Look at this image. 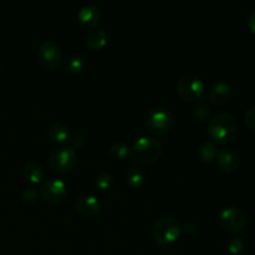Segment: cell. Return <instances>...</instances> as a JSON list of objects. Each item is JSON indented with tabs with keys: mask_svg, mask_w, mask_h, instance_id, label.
Masks as SVG:
<instances>
[{
	"mask_svg": "<svg viewBox=\"0 0 255 255\" xmlns=\"http://www.w3.org/2000/svg\"><path fill=\"white\" fill-rule=\"evenodd\" d=\"M238 133V124L229 112H218L208 124V134L217 143H229Z\"/></svg>",
	"mask_w": 255,
	"mask_h": 255,
	"instance_id": "obj_1",
	"label": "cell"
},
{
	"mask_svg": "<svg viewBox=\"0 0 255 255\" xmlns=\"http://www.w3.org/2000/svg\"><path fill=\"white\" fill-rule=\"evenodd\" d=\"M161 142L149 136H142L133 142L129 148V156L139 164H153L159 161L162 156Z\"/></svg>",
	"mask_w": 255,
	"mask_h": 255,
	"instance_id": "obj_2",
	"label": "cell"
},
{
	"mask_svg": "<svg viewBox=\"0 0 255 255\" xmlns=\"http://www.w3.org/2000/svg\"><path fill=\"white\" fill-rule=\"evenodd\" d=\"M181 232V223L178 219L169 216L157 219L151 229L153 241L162 247L173 244L178 239Z\"/></svg>",
	"mask_w": 255,
	"mask_h": 255,
	"instance_id": "obj_3",
	"label": "cell"
},
{
	"mask_svg": "<svg viewBox=\"0 0 255 255\" xmlns=\"http://www.w3.org/2000/svg\"><path fill=\"white\" fill-rule=\"evenodd\" d=\"M173 126V115L164 107H154L146 116V127L151 133L162 136Z\"/></svg>",
	"mask_w": 255,
	"mask_h": 255,
	"instance_id": "obj_4",
	"label": "cell"
},
{
	"mask_svg": "<svg viewBox=\"0 0 255 255\" xmlns=\"http://www.w3.org/2000/svg\"><path fill=\"white\" fill-rule=\"evenodd\" d=\"M176 89L179 96L186 101H198L204 94L206 85L197 75L187 74L177 81Z\"/></svg>",
	"mask_w": 255,
	"mask_h": 255,
	"instance_id": "obj_5",
	"label": "cell"
},
{
	"mask_svg": "<svg viewBox=\"0 0 255 255\" xmlns=\"http://www.w3.org/2000/svg\"><path fill=\"white\" fill-rule=\"evenodd\" d=\"M77 164V153L71 147H57L50 154V166L60 173L72 171Z\"/></svg>",
	"mask_w": 255,
	"mask_h": 255,
	"instance_id": "obj_6",
	"label": "cell"
},
{
	"mask_svg": "<svg viewBox=\"0 0 255 255\" xmlns=\"http://www.w3.org/2000/svg\"><path fill=\"white\" fill-rule=\"evenodd\" d=\"M39 193L49 203L60 204L64 203L65 199L67 198L69 189H67V184L62 179L51 177L42 182Z\"/></svg>",
	"mask_w": 255,
	"mask_h": 255,
	"instance_id": "obj_7",
	"label": "cell"
},
{
	"mask_svg": "<svg viewBox=\"0 0 255 255\" xmlns=\"http://www.w3.org/2000/svg\"><path fill=\"white\" fill-rule=\"evenodd\" d=\"M61 49L54 40H44L37 47V60L46 70H55L61 61Z\"/></svg>",
	"mask_w": 255,
	"mask_h": 255,
	"instance_id": "obj_8",
	"label": "cell"
},
{
	"mask_svg": "<svg viewBox=\"0 0 255 255\" xmlns=\"http://www.w3.org/2000/svg\"><path fill=\"white\" fill-rule=\"evenodd\" d=\"M222 227L229 233H238L246 227L247 217L242 209L237 207H226L219 214Z\"/></svg>",
	"mask_w": 255,
	"mask_h": 255,
	"instance_id": "obj_9",
	"label": "cell"
},
{
	"mask_svg": "<svg viewBox=\"0 0 255 255\" xmlns=\"http://www.w3.org/2000/svg\"><path fill=\"white\" fill-rule=\"evenodd\" d=\"M75 209L85 217H96L101 212V203L92 194H82L75 199Z\"/></svg>",
	"mask_w": 255,
	"mask_h": 255,
	"instance_id": "obj_10",
	"label": "cell"
},
{
	"mask_svg": "<svg viewBox=\"0 0 255 255\" xmlns=\"http://www.w3.org/2000/svg\"><path fill=\"white\" fill-rule=\"evenodd\" d=\"M208 100L214 105H224L233 96V89L224 81H218L208 90Z\"/></svg>",
	"mask_w": 255,
	"mask_h": 255,
	"instance_id": "obj_11",
	"label": "cell"
},
{
	"mask_svg": "<svg viewBox=\"0 0 255 255\" xmlns=\"http://www.w3.org/2000/svg\"><path fill=\"white\" fill-rule=\"evenodd\" d=\"M217 163L224 172H234L241 164L238 153L232 148H222L217 153Z\"/></svg>",
	"mask_w": 255,
	"mask_h": 255,
	"instance_id": "obj_12",
	"label": "cell"
},
{
	"mask_svg": "<svg viewBox=\"0 0 255 255\" xmlns=\"http://www.w3.org/2000/svg\"><path fill=\"white\" fill-rule=\"evenodd\" d=\"M77 19L84 26L94 27L99 24L100 19H101V11H100L99 6L94 4L84 5L80 7L79 12H77Z\"/></svg>",
	"mask_w": 255,
	"mask_h": 255,
	"instance_id": "obj_13",
	"label": "cell"
},
{
	"mask_svg": "<svg viewBox=\"0 0 255 255\" xmlns=\"http://www.w3.org/2000/svg\"><path fill=\"white\" fill-rule=\"evenodd\" d=\"M85 44L91 50H100L107 44V34L104 29L94 27L85 36Z\"/></svg>",
	"mask_w": 255,
	"mask_h": 255,
	"instance_id": "obj_14",
	"label": "cell"
},
{
	"mask_svg": "<svg viewBox=\"0 0 255 255\" xmlns=\"http://www.w3.org/2000/svg\"><path fill=\"white\" fill-rule=\"evenodd\" d=\"M44 167L37 162H27L24 167H22V176L27 182L32 184H36L41 182L44 178Z\"/></svg>",
	"mask_w": 255,
	"mask_h": 255,
	"instance_id": "obj_15",
	"label": "cell"
},
{
	"mask_svg": "<svg viewBox=\"0 0 255 255\" xmlns=\"http://www.w3.org/2000/svg\"><path fill=\"white\" fill-rule=\"evenodd\" d=\"M69 128L61 122H54L47 127V137L55 143H62L69 138Z\"/></svg>",
	"mask_w": 255,
	"mask_h": 255,
	"instance_id": "obj_16",
	"label": "cell"
},
{
	"mask_svg": "<svg viewBox=\"0 0 255 255\" xmlns=\"http://www.w3.org/2000/svg\"><path fill=\"white\" fill-rule=\"evenodd\" d=\"M126 181L132 188H139L146 181V174L139 167L129 166L126 169Z\"/></svg>",
	"mask_w": 255,
	"mask_h": 255,
	"instance_id": "obj_17",
	"label": "cell"
},
{
	"mask_svg": "<svg viewBox=\"0 0 255 255\" xmlns=\"http://www.w3.org/2000/svg\"><path fill=\"white\" fill-rule=\"evenodd\" d=\"M217 153H218V148H217L216 143L212 141H204L199 144L198 149H197V154L198 158L202 162H212L216 159Z\"/></svg>",
	"mask_w": 255,
	"mask_h": 255,
	"instance_id": "obj_18",
	"label": "cell"
},
{
	"mask_svg": "<svg viewBox=\"0 0 255 255\" xmlns=\"http://www.w3.org/2000/svg\"><path fill=\"white\" fill-rule=\"evenodd\" d=\"M85 65H86V62H85L84 57L80 56V55H72L65 62V70L69 74H79L84 70Z\"/></svg>",
	"mask_w": 255,
	"mask_h": 255,
	"instance_id": "obj_19",
	"label": "cell"
},
{
	"mask_svg": "<svg viewBox=\"0 0 255 255\" xmlns=\"http://www.w3.org/2000/svg\"><path fill=\"white\" fill-rule=\"evenodd\" d=\"M110 154L115 159H124L127 154H129V147L125 142L116 141L110 146Z\"/></svg>",
	"mask_w": 255,
	"mask_h": 255,
	"instance_id": "obj_20",
	"label": "cell"
},
{
	"mask_svg": "<svg viewBox=\"0 0 255 255\" xmlns=\"http://www.w3.org/2000/svg\"><path fill=\"white\" fill-rule=\"evenodd\" d=\"M95 186L100 191H107L112 186V176L109 172H100L95 178Z\"/></svg>",
	"mask_w": 255,
	"mask_h": 255,
	"instance_id": "obj_21",
	"label": "cell"
},
{
	"mask_svg": "<svg viewBox=\"0 0 255 255\" xmlns=\"http://www.w3.org/2000/svg\"><path fill=\"white\" fill-rule=\"evenodd\" d=\"M193 115L198 121H207L209 119V115H211V109H209V106L206 102L199 101L194 106Z\"/></svg>",
	"mask_w": 255,
	"mask_h": 255,
	"instance_id": "obj_22",
	"label": "cell"
},
{
	"mask_svg": "<svg viewBox=\"0 0 255 255\" xmlns=\"http://www.w3.org/2000/svg\"><path fill=\"white\" fill-rule=\"evenodd\" d=\"M227 249L232 255L241 254L244 249V242L241 237H232L227 243Z\"/></svg>",
	"mask_w": 255,
	"mask_h": 255,
	"instance_id": "obj_23",
	"label": "cell"
},
{
	"mask_svg": "<svg viewBox=\"0 0 255 255\" xmlns=\"http://www.w3.org/2000/svg\"><path fill=\"white\" fill-rule=\"evenodd\" d=\"M40 193L34 188H24L21 192V201L27 204H32L37 202Z\"/></svg>",
	"mask_w": 255,
	"mask_h": 255,
	"instance_id": "obj_24",
	"label": "cell"
},
{
	"mask_svg": "<svg viewBox=\"0 0 255 255\" xmlns=\"http://www.w3.org/2000/svg\"><path fill=\"white\" fill-rule=\"evenodd\" d=\"M244 124L249 129L255 132V105L244 112Z\"/></svg>",
	"mask_w": 255,
	"mask_h": 255,
	"instance_id": "obj_25",
	"label": "cell"
},
{
	"mask_svg": "<svg viewBox=\"0 0 255 255\" xmlns=\"http://www.w3.org/2000/svg\"><path fill=\"white\" fill-rule=\"evenodd\" d=\"M70 143H71L72 149H80L85 146V143H86V137H85V134L81 133V132H76V133H74V136L71 137V139H70Z\"/></svg>",
	"mask_w": 255,
	"mask_h": 255,
	"instance_id": "obj_26",
	"label": "cell"
},
{
	"mask_svg": "<svg viewBox=\"0 0 255 255\" xmlns=\"http://www.w3.org/2000/svg\"><path fill=\"white\" fill-rule=\"evenodd\" d=\"M197 228H198V226H197V224L192 221L186 222V223H183V226H181L182 231L186 232V233H188V234L196 233Z\"/></svg>",
	"mask_w": 255,
	"mask_h": 255,
	"instance_id": "obj_27",
	"label": "cell"
},
{
	"mask_svg": "<svg viewBox=\"0 0 255 255\" xmlns=\"http://www.w3.org/2000/svg\"><path fill=\"white\" fill-rule=\"evenodd\" d=\"M248 27L252 32L255 34V9L252 10V12L248 16Z\"/></svg>",
	"mask_w": 255,
	"mask_h": 255,
	"instance_id": "obj_28",
	"label": "cell"
}]
</instances>
